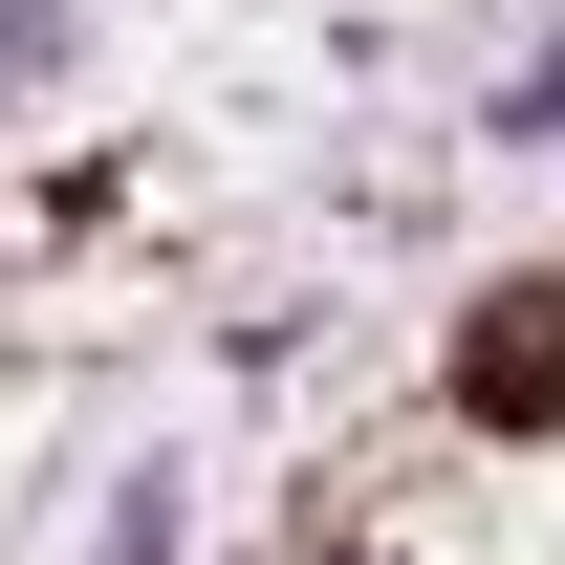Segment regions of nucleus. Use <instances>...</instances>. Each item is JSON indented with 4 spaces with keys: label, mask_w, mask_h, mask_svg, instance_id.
Segmentation results:
<instances>
[{
    "label": "nucleus",
    "mask_w": 565,
    "mask_h": 565,
    "mask_svg": "<svg viewBox=\"0 0 565 565\" xmlns=\"http://www.w3.org/2000/svg\"><path fill=\"white\" fill-rule=\"evenodd\" d=\"M565 131V44H522V66H500V152H544Z\"/></svg>",
    "instance_id": "obj_3"
},
{
    "label": "nucleus",
    "mask_w": 565,
    "mask_h": 565,
    "mask_svg": "<svg viewBox=\"0 0 565 565\" xmlns=\"http://www.w3.org/2000/svg\"><path fill=\"white\" fill-rule=\"evenodd\" d=\"M87 565H196V479H174V457H131V479H109V522H87Z\"/></svg>",
    "instance_id": "obj_2"
},
{
    "label": "nucleus",
    "mask_w": 565,
    "mask_h": 565,
    "mask_svg": "<svg viewBox=\"0 0 565 565\" xmlns=\"http://www.w3.org/2000/svg\"><path fill=\"white\" fill-rule=\"evenodd\" d=\"M457 414H479V435H544V414H565V262L479 305V370H457Z\"/></svg>",
    "instance_id": "obj_1"
}]
</instances>
